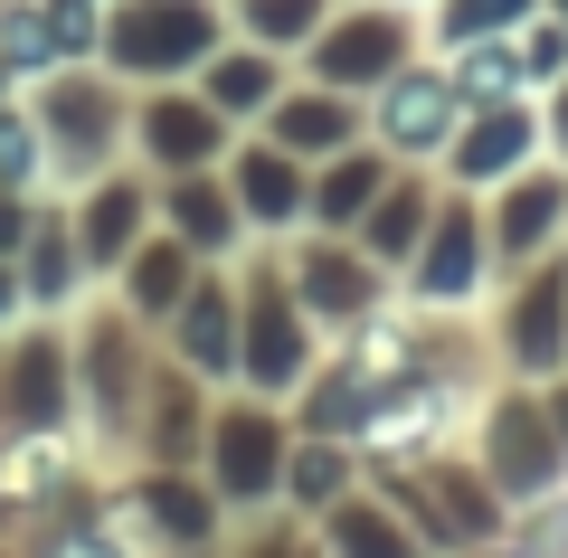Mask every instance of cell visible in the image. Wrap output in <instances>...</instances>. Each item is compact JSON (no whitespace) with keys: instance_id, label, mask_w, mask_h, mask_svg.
<instances>
[{"instance_id":"cell-1","label":"cell","mask_w":568,"mask_h":558,"mask_svg":"<svg viewBox=\"0 0 568 558\" xmlns=\"http://www.w3.org/2000/svg\"><path fill=\"white\" fill-rule=\"evenodd\" d=\"M67 341H77V436L95 445V464L114 474L123 445H133V407H142V379H152V359H162V332L133 322L114 294H85L67 313Z\"/></svg>"},{"instance_id":"cell-2","label":"cell","mask_w":568,"mask_h":558,"mask_svg":"<svg viewBox=\"0 0 568 558\" xmlns=\"http://www.w3.org/2000/svg\"><path fill=\"white\" fill-rule=\"evenodd\" d=\"M323 322L304 313L294 275H284V246L256 237L237 256V388H265V398H294V388L323 369Z\"/></svg>"},{"instance_id":"cell-3","label":"cell","mask_w":568,"mask_h":558,"mask_svg":"<svg viewBox=\"0 0 568 558\" xmlns=\"http://www.w3.org/2000/svg\"><path fill=\"white\" fill-rule=\"evenodd\" d=\"M369 483H379V493L417 520V539H426L436 558L503 549V539H511V501L484 483V464H474L465 445H436V455H388V464H369Z\"/></svg>"},{"instance_id":"cell-4","label":"cell","mask_w":568,"mask_h":558,"mask_svg":"<svg viewBox=\"0 0 568 558\" xmlns=\"http://www.w3.org/2000/svg\"><path fill=\"white\" fill-rule=\"evenodd\" d=\"M465 455L484 464V483L511 501V520L540 511L549 493H568V436H559V417H549L540 379H493L484 407H474V426H465Z\"/></svg>"},{"instance_id":"cell-5","label":"cell","mask_w":568,"mask_h":558,"mask_svg":"<svg viewBox=\"0 0 568 558\" xmlns=\"http://www.w3.org/2000/svg\"><path fill=\"white\" fill-rule=\"evenodd\" d=\"M29 114H39V133H48L58 190H77V180H95V171H114V161H133V85H123L104 58L48 67V77L29 85Z\"/></svg>"},{"instance_id":"cell-6","label":"cell","mask_w":568,"mask_h":558,"mask_svg":"<svg viewBox=\"0 0 568 558\" xmlns=\"http://www.w3.org/2000/svg\"><path fill=\"white\" fill-rule=\"evenodd\" d=\"M284 455H294V407L284 398H265V388H219V398H209L200 474L237 520L284 501Z\"/></svg>"},{"instance_id":"cell-7","label":"cell","mask_w":568,"mask_h":558,"mask_svg":"<svg viewBox=\"0 0 568 558\" xmlns=\"http://www.w3.org/2000/svg\"><path fill=\"white\" fill-rule=\"evenodd\" d=\"M227 39V0H104V48L123 85H190Z\"/></svg>"},{"instance_id":"cell-8","label":"cell","mask_w":568,"mask_h":558,"mask_svg":"<svg viewBox=\"0 0 568 558\" xmlns=\"http://www.w3.org/2000/svg\"><path fill=\"white\" fill-rule=\"evenodd\" d=\"M503 265H493V227L474 190H436V219H426L417 256L398 265V294L407 303H436V313H484Z\"/></svg>"},{"instance_id":"cell-9","label":"cell","mask_w":568,"mask_h":558,"mask_svg":"<svg viewBox=\"0 0 568 558\" xmlns=\"http://www.w3.org/2000/svg\"><path fill=\"white\" fill-rule=\"evenodd\" d=\"M484 332L503 379H559L568 369V246L540 265H511L484 303Z\"/></svg>"},{"instance_id":"cell-10","label":"cell","mask_w":568,"mask_h":558,"mask_svg":"<svg viewBox=\"0 0 568 558\" xmlns=\"http://www.w3.org/2000/svg\"><path fill=\"white\" fill-rule=\"evenodd\" d=\"M114 493H123V511H133L152 558H219L227 530H237V511L209 493L200 464H123Z\"/></svg>"},{"instance_id":"cell-11","label":"cell","mask_w":568,"mask_h":558,"mask_svg":"<svg viewBox=\"0 0 568 558\" xmlns=\"http://www.w3.org/2000/svg\"><path fill=\"white\" fill-rule=\"evenodd\" d=\"M417 58H426V10H361V0H342L294 67H304L313 85H342V95L369 104L398 67H417Z\"/></svg>"},{"instance_id":"cell-12","label":"cell","mask_w":568,"mask_h":558,"mask_svg":"<svg viewBox=\"0 0 568 558\" xmlns=\"http://www.w3.org/2000/svg\"><path fill=\"white\" fill-rule=\"evenodd\" d=\"M95 445L77 436V426H0V530L20 539L39 530L48 511H67V501L95 483Z\"/></svg>"},{"instance_id":"cell-13","label":"cell","mask_w":568,"mask_h":558,"mask_svg":"<svg viewBox=\"0 0 568 558\" xmlns=\"http://www.w3.org/2000/svg\"><path fill=\"white\" fill-rule=\"evenodd\" d=\"M284 275L304 294V313L323 322V341H342L351 322H369L379 303H398V275L361 256V237H332V227H294L284 237Z\"/></svg>"},{"instance_id":"cell-14","label":"cell","mask_w":568,"mask_h":558,"mask_svg":"<svg viewBox=\"0 0 568 558\" xmlns=\"http://www.w3.org/2000/svg\"><path fill=\"white\" fill-rule=\"evenodd\" d=\"M0 426H77V341H67V313H29L0 332Z\"/></svg>"},{"instance_id":"cell-15","label":"cell","mask_w":568,"mask_h":558,"mask_svg":"<svg viewBox=\"0 0 568 558\" xmlns=\"http://www.w3.org/2000/svg\"><path fill=\"white\" fill-rule=\"evenodd\" d=\"M530 161H549V133H540V95H511V104H465V123H455V142L436 152V180L446 190H503L511 171H530Z\"/></svg>"},{"instance_id":"cell-16","label":"cell","mask_w":568,"mask_h":558,"mask_svg":"<svg viewBox=\"0 0 568 558\" xmlns=\"http://www.w3.org/2000/svg\"><path fill=\"white\" fill-rule=\"evenodd\" d=\"M67 219H77V246H85V265H95V284H114V265L162 227V180L142 171V161H114V171H95V180L67 190Z\"/></svg>"},{"instance_id":"cell-17","label":"cell","mask_w":568,"mask_h":558,"mask_svg":"<svg viewBox=\"0 0 568 558\" xmlns=\"http://www.w3.org/2000/svg\"><path fill=\"white\" fill-rule=\"evenodd\" d=\"M455 123H465V95H455V77H446L436 48H426L417 67H398V77L369 95V142L398 152V161H426V171H436V152L455 142Z\"/></svg>"},{"instance_id":"cell-18","label":"cell","mask_w":568,"mask_h":558,"mask_svg":"<svg viewBox=\"0 0 568 558\" xmlns=\"http://www.w3.org/2000/svg\"><path fill=\"white\" fill-rule=\"evenodd\" d=\"M227 142H237V123L200 85H133V161L152 180L162 171H209V161H227Z\"/></svg>"},{"instance_id":"cell-19","label":"cell","mask_w":568,"mask_h":558,"mask_svg":"<svg viewBox=\"0 0 568 558\" xmlns=\"http://www.w3.org/2000/svg\"><path fill=\"white\" fill-rule=\"evenodd\" d=\"M484 227H493V265H540L568 246V161H530L503 190H484Z\"/></svg>"},{"instance_id":"cell-20","label":"cell","mask_w":568,"mask_h":558,"mask_svg":"<svg viewBox=\"0 0 568 558\" xmlns=\"http://www.w3.org/2000/svg\"><path fill=\"white\" fill-rule=\"evenodd\" d=\"M162 359H181L209 388H237V265H200L190 275V294L162 322Z\"/></svg>"},{"instance_id":"cell-21","label":"cell","mask_w":568,"mask_h":558,"mask_svg":"<svg viewBox=\"0 0 568 558\" xmlns=\"http://www.w3.org/2000/svg\"><path fill=\"white\" fill-rule=\"evenodd\" d=\"M227 190L246 209V237H294L313 219V161H294L275 133H237L227 142Z\"/></svg>"},{"instance_id":"cell-22","label":"cell","mask_w":568,"mask_h":558,"mask_svg":"<svg viewBox=\"0 0 568 558\" xmlns=\"http://www.w3.org/2000/svg\"><path fill=\"white\" fill-rule=\"evenodd\" d=\"M209 398H219V388H209V379H190L181 359H152V379H142V407H133V445H123V464H200ZM123 464H114V474H123Z\"/></svg>"},{"instance_id":"cell-23","label":"cell","mask_w":568,"mask_h":558,"mask_svg":"<svg viewBox=\"0 0 568 558\" xmlns=\"http://www.w3.org/2000/svg\"><path fill=\"white\" fill-rule=\"evenodd\" d=\"M162 227L209 265H237L246 246H256L237 190H227V161H209V171H162Z\"/></svg>"},{"instance_id":"cell-24","label":"cell","mask_w":568,"mask_h":558,"mask_svg":"<svg viewBox=\"0 0 568 558\" xmlns=\"http://www.w3.org/2000/svg\"><path fill=\"white\" fill-rule=\"evenodd\" d=\"M256 133H275L294 161H332V152H351V142L369 133V104L342 95V85H313L304 67H294V85L275 95V114H265Z\"/></svg>"},{"instance_id":"cell-25","label":"cell","mask_w":568,"mask_h":558,"mask_svg":"<svg viewBox=\"0 0 568 558\" xmlns=\"http://www.w3.org/2000/svg\"><path fill=\"white\" fill-rule=\"evenodd\" d=\"M190 85H200V95L219 104L237 133H256V123L275 114V95L294 85V58H275V48H256V39H237V29H227V39L200 58V77H190Z\"/></svg>"},{"instance_id":"cell-26","label":"cell","mask_w":568,"mask_h":558,"mask_svg":"<svg viewBox=\"0 0 568 558\" xmlns=\"http://www.w3.org/2000/svg\"><path fill=\"white\" fill-rule=\"evenodd\" d=\"M313 530H323V558H436V549L417 539V520H407L369 474L351 483L332 511H313Z\"/></svg>"},{"instance_id":"cell-27","label":"cell","mask_w":568,"mask_h":558,"mask_svg":"<svg viewBox=\"0 0 568 558\" xmlns=\"http://www.w3.org/2000/svg\"><path fill=\"white\" fill-rule=\"evenodd\" d=\"M20 294H29V313H77V303L95 294V265H85L77 219H67V190L39 209V227H29V246H20Z\"/></svg>"},{"instance_id":"cell-28","label":"cell","mask_w":568,"mask_h":558,"mask_svg":"<svg viewBox=\"0 0 568 558\" xmlns=\"http://www.w3.org/2000/svg\"><path fill=\"white\" fill-rule=\"evenodd\" d=\"M436 190H446V180L426 171V161H398V171L379 180V200L361 209V227H351V237H361V256H369V265H388V275H398V265L417 256L426 219H436Z\"/></svg>"},{"instance_id":"cell-29","label":"cell","mask_w":568,"mask_h":558,"mask_svg":"<svg viewBox=\"0 0 568 558\" xmlns=\"http://www.w3.org/2000/svg\"><path fill=\"white\" fill-rule=\"evenodd\" d=\"M200 265H209V256H190V246L171 237V227H152V237H142L133 256L114 265V284H104V294H114L133 322H152V332H162V322H171V303L190 294V275H200Z\"/></svg>"},{"instance_id":"cell-30","label":"cell","mask_w":568,"mask_h":558,"mask_svg":"<svg viewBox=\"0 0 568 558\" xmlns=\"http://www.w3.org/2000/svg\"><path fill=\"white\" fill-rule=\"evenodd\" d=\"M398 171V152H379V142H351V152H332V161H313V219L304 227H332V237H351L361 227V209L379 200V180Z\"/></svg>"},{"instance_id":"cell-31","label":"cell","mask_w":568,"mask_h":558,"mask_svg":"<svg viewBox=\"0 0 568 558\" xmlns=\"http://www.w3.org/2000/svg\"><path fill=\"white\" fill-rule=\"evenodd\" d=\"M369 474V455L361 445H342V436H304V426H294V455H284V511H332V501L351 493V483Z\"/></svg>"},{"instance_id":"cell-32","label":"cell","mask_w":568,"mask_h":558,"mask_svg":"<svg viewBox=\"0 0 568 558\" xmlns=\"http://www.w3.org/2000/svg\"><path fill=\"white\" fill-rule=\"evenodd\" d=\"M332 10H342V0H227V29L256 39V48H275V58H304Z\"/></svg>"},{"instance_id":"cell-33","label":"cell","mask_w":568,"mask_h":558,"mask_svg":"<svg viewBox=\"0 0 568 558\" xmlns=\"http://www.w3.org/2000/svg\"><path fill=\"white\" fill-rule=\"evenodd\" d=\"M436 58H446V77H455V95H465V104H511V95H530L521 48H511V39H465V48H436Z\"/></svg>"},{"instance_id":"cell-34","label":"cell","mask_w":568,"mask_h":558,"mask_svg":"<svg viewBox=\"0 0 568 558\" xmlns=\"http://www.w3.org/2000/svg\"><path fill=\"white\" fill-rule=\"evenodd\" d=\"M0 190L58 200V161H48V133H39V114H29V95L0 104Z\"/></svg>"},{"instance_id":"cell-35","label":"cell","mask_w":568,"mask_h":558,"mask_svg":"<svg viewBox=\"0 0 568 558\" xmlns=\"http://www.w3.org/2000/svg\"><path fill=\"white\" fill-rule=\"evenodd\" d=\"M540 0H436L426 10V48H465V39H511Z\"/></svg>"},{"instance_id":"cell-36","label":"cell","mask_w":568,"mask_h":558,"mask_svg":"<svg viewBox=\"0 0 568 558\" xmlns=\"http://www.w3.org/2000/svg\"><path fill=\"white\" fill-rule=\"evenodd\" d=\"M219 558H323V530H313L304 511H284V501H275V511H246L237 530H227Z\"/></svg>"},{"instance_id":"cell-37","label":"cell","mask_w":568,"mask_h":558,"mask_svg":"<svg viewBox=\"0 0 568 558\" xmlns=\"http://www.w3.org/2000/svg\"><path fill=\"white\" fill-rule=\"evenodd\" d=\"M511 48H521V77H530V95L568 77V20H549V10H530V20L511 29Z\"/></svg>"},{"instance_id":"cell-38","label":"cell","mask_w":568,"mask_h":558,"mask_svg":"<svg viewBox=\"0 0 568 558\" xmlns=\"http://www.w3.org/2000/svg\"><path fill=\"white\" fill-rule=\"evenodd\" d=\"M39 209L48 200H29V190H0V256L20 265V246H29V227H39Z\"/></svg>"},{"instance_id":"cell-39","label":"cell","mask_w":568,"mask_h":558,"mask_svg":"<svg viewBox=\"0 0 568 558\" xmlns=\"http://www.w3.org/2000/svg\"><path fill=\"white\" fill-rule=\"evenodd\" d=\"M540 133H549V161H568V77L540 85Z\"/></svg>"},{"instance_id":"cell-40","label":"cell","mask_w":568,"mask_h":558,"mask_svg":"<svg viewBox=\"0 0 568 558\" xmlns=\"http://www.w3.org/2000/svg\"><path fill=\"white\" fill-rule=\"evenodd\" d=\"M10 322H29V294H20V265L0 256V332H10Z\"/></svg>"},{"instance_id":"cell-41","label":"cell","mask_w":568,"mask_h":558,"mask_svg":"<svg viewBox=\"0 0 568 558\" xmlns=\"http://www.w3.org/2000/svg\"><path fill=\"white\" fill-rule=\"evenodd\" d=\"M540 398H549V417H559V436H568V369H559V379H540Z\"/></svg>"},{"instance_id":"cell-42","label":"cell","mask_w":568,"mask_h":558,"mask_svg":"<svg viewBox=\"0 0 568 558\" xmlns=\"http://www.w3.org/2000/svg\"><path fill=\"white\" fill-rule=\"evenodd\" d=\"M10 95H29V77H20L10 58H0V104H10Z\"/></svg>"},{"instance_id":"cell-43","label":"cell","mask_w":568,"mask_h":558,"mask_svg":"<svg viewBox=\"0 0 568 558\" xmlns=\"http://www.w3.org/2000/svg\"><path fill=\"white\" fill-rule=\"evenodd\" d=\"M361 10H436V0H361Z\"/></svg>"},{"instance_id":"cell-44","label":"cell","mask_w":568,"mask_h":558,"mask_svg":"<svg viewBox=\"0 0 568 558\" xmlns=\"http://www.w3.org/2000/svg\"><path fill=\"white\" fill-rule=\"evenodd\" d=\"M0 558H29V539H10V530H0Z\"/></svg>"},{"instance_id":"cell-45","label":"cell","mask_w":568,"mask_h":558,"mask_svg":"<svg viewBox=\"0 0 568 558\" xmlns=\"http://www.w3.org/2000/svg\"><path fill=\"white\" fill-rule=\"evenodd\" d=\"M540 10H549V20H568V0H540Z\"/></svg>"},{"instance_id":"cell-46","label":"cell","mask_w":568,"mask_h":558,"mask_svg":"<svg viewBox=\"0 0 568 558\" xmlns=\"http://www.w3.org/2000/svg\"><path fill=\"white\" fill-rule=\"evenodd\" d=\"M465 558H503V549H465Z\"/></svg>"}]
</instances>
